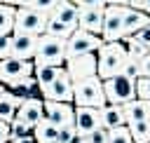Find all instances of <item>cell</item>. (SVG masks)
Listing matches in <instances>:
<instances>
[{
  "label": "cell",
  "instance_id": "13",
  "mask_svg": "<svg viewBox=\"0 0 150 143\" xmlns=\"http://www.w3.org/2000/svg\"><path fill=\"white\" fill-rule=\"evenodd\" d=\"M73 127H75L77 136H87V134L96 131L101 127V113H98V108H75Z\"/></svg>",
  "mask_w": 150,
  "mask_h": 143
},
{
  "label": "cell",
  "instance_id": "28",
  "mask_svg": "<svg viewBox=\"0 0 150 143\" xmlns=\"http://www.w3.org/2000/svg\"><path fill=\"white\" fill-rule=\"evenodd\" d=\"M30 127L28 124H23V122H19V120H12L9 122V138H21V136H30Z\"/></svg>",
  "mask_w": 150,
  "mask_h": 143
},
{
  "label": "cell",
  "instance_id": "19",
  "mask_svg": "<svg viewBox=\"0 0 150 143\" xmlns=\"http://www.w3.org/2000/svg\"><path fill=\"white\" fill-rule=\"evenodd\" d=\"M9 94H12L19 103H23V101L38 98V94H40V84H38V82H35V77L30 75V77H26V80L16 82L14 87H9Z\"/></svg>",
  "mask_w": 150,
  "mask_h": 143
},
{
  "label": "cell",
  "instance_id": "5",
  "mask_svg": "<svg viewBox=\"0 0 150 143\" xmlns=\"http://www.w3.org/2000/svg\"><path fill=\"white\" fill-rule=\"evenodd\" d=\"M73 103H75V108H98L101 110L105 105L101 80L94 75V77L73 82Z\"/></svg>",
  "mask_w": 150,
  "mask_h": 143
},
{
  "label": "cell",
  "instance_id": "14",
  "mask_svg": "<svg viewBox=\"0 0 150 143\" xmlns=\"http://www.w3.org/2000/svg\"><path fill=\"white\" fill-rule=\"evenodd\" d=\"M40 35H28V33H12V59L19 61H30L35 56Z\"/></svg>",
  "mask_w": 150,
  "mask_h": 143
},
{
  "label": "cell",
  "instance_id": "10",
  "mask_svg": "<svg viewBox=\"0 0 150 143\" xmlns=\"http://www.w3.org/2000/svg\"><path fill=\"white\" fill-rule=\"evenodd\" d=\"M45 96V101H54V103H73V80L68 77V73L61 68L56 80L40 91Z\"/></svg>",
  "mask_w": 150,
  "mask_h": 143
},
{
  "label": "cell",
  "instance_id": "1",
  "mask_svg": "<svg viewBox=\"0 0 150 143\" xmlns=\"http://www.w3.org/2000/svg\"><path fill=\"white\" fill-rule=\"evenodd\" d=\"M127 63V49L122 42H103L96 52V77L103 82L117 73H122Z\"/></svg>",
  "mask_w": 150,
  "mask_h": 143
},
{
  "label": "cell",
  "instance_id": "29",
  "mask_svg": "<svg viewBox=\"0 0 150 143\" xmlns=\"http://www.w3.org/2000/svg\"><path fill=\"white\" fill-rule=\"evenodd\" d=\"M143 77V80H150V54H145L143 59L136 61V80Z\"/></svg>",
  "mask_w": 150,
  "mask_h": 143
},
{
  "label": "cell",
  "instance_id": "21",
  "mask_svg": "<svg viewBox=\"0 0 150 143\" xmlns=\"http://www.w3.org/2000/svg\"><path fill=\"white\" fill-rule=\"evenodd\" d=\"M30 136L35 138V143H56L59 141V129L54 124H49L47 120H42V122H38L33 127Z\"/></svg>",
  "mask_w": 150,
  "mask_h": 143
},
{
  "label": "cell",
  "instance_id": "30",
  "mask_svg": "<svg viewBox=\"0 0 150 143\" xmlns=\"http://www.w3.org/2000/svg\"><path fill=\"white\" fill-rule=\"evenodd\" d=\"M82 141H84V143H108V129L98 127L96 131H91V134L82 136Z\"/></svg>",
  "mask_w": 150,
  "mask_h": 143
},
{
  "label": "cell",
  "instance_id": "15",
  "mask_svg": "<svg viewBox=\"0 0 150 143\" xmlns=\"http://www.w3.org/2000/svg\"><path fill=\"white\" fill-rule=\"evenodd\" d=\"M14 120H19V122H23V124H28V127L33 129L38 122H42V120H45L42 101H40V98H30V101L19 103V110H16Z\"/></svg>",
  "mask_w": 150,
  "mask_h": 143
},
{
  "label": "cell",
  "instance_id": "18",
  "mask_svg": "<svg viewBox=\"0 0 150 143\" xmlns=\"http://www.w3.org/2000/svg\"><path fill=\"white\" fill-rule=\"evenodd\" d=\"M77 9H75V5L73 2H68V0H59V5H56V9H54V14L52 16H47V19H56L59 23H63V26H68L70 30H77Z\"/></svg>",
  "mask_w": 150,
  "mask_h": 143
},
{
  "label": "cell",
  "instance_id": "20",
  "mask_svg": "<svg viewBox=\"0 0 150 143\" xmlns=\"http://www.w3.org/2000/svg\"><path fill=\"white\" fill-rule=\"evenodd\" d=\"M101 127L103 129H117V127H127V122H124V110H122V105H103L101 110Z\"/></svg>",
  "mask_w": 150,
  "mask_h": 143
},
{
  "label": "cell",
  "instance_id": "23",
  "mask_svg": "<svg viewBox=\"0 0 150 143\" xmlns=\"http://www.w3.org/2000/svg\"><path fill=\"white\" fill-rule=\"evenodd\" d=\"M127 129H129L131 143H150V120L127 124Z\"/></svg>",
  "mask_w": 150,
  "mask_h": 143
},
{
  "label": "cell",
  "instance_id": "27",
  "mask_svg": "<svg viewBox=\"0 0 150 143\" xmlns=\"http://www.w3.org/2000/svg\"><path fill=\"white\" fill-rule=\"evenodd\" d=\"M108 143H131L129 129H127V127H117V129H110V131H108Z\"/></svg>",
  "mask_w": 150,
  "mask_h": 143
},
{
  "label": "cell",
  "instance_id": "12",
  "mask_svg": "<svg viewBox=\"0 0 150 143\" xmlns=\"http://www.w3.org/2000/svg\"><path fill=\"white\" fill-rule=\"evenodd\" d=\"M42 110H45V120L49 124H54L56 129L61 127H73L75 120V108L70 103H54V101H42Z\"/></svg>",
  "mask_w": 150,
  "mask_h": 143
},
{
  "label": "cell",
  "instance_id": "9",
  "mask_svg": "<svg viewBox=\"0 0 150 143\" xmlns=\"http://www.w3.org/2000/svg\"><path fill=\"white\" fill-rule=\"evenodd\" d=\"M101 45H103L101 38L89 35V33H82V30H73L70 38L66 40V59L82 56V54H96Z\"/></svg>",
  "mask_w": 150,
  "mask_h": 143
},
{
  "label": "cell",
  "instance_id": "6",
  "mask_svg": "<svg viewBox=\"0 0 150 143\" xmlns=\"http://www.w3.org/2000/svg\"><path fill=\"white\" fill-rule=\"evenodd\" d=\"M47 26V16L28 9V7H14V26L12 33H28V35H42Z\"/></svg>",
  "mask_w": 150,
  "mask_h": 143
},
{
  "label": "cell",
  "instance_id": "22",
  "mask_svg": "<svg viewBox=\"0 0 150 143\" xmlns=\"http://www.w3.org/2000/svg\"><path fill=\"white\" fill-rule=\"evenodd\" d=\"M16 110H19V101L5 89L2 94H0V122H12L14 120V115H16Z\"/></svg>",
  "mask_w": 150,
  "mask_h": 143
},
{
  "label": "cell",
  "instance_id": "3",
  "mask_svg": "<svg viewBox=\"0 0 150 143\" xmlns=\"http://www.w3.org/2000/svg\"><path fill=\"white\" fill-rule=\"evenodd\" d=\"M101 84H103V96H105L108 105H124L136 98V77L127 75V73H117V75L103 80Z\"/></svg>",
  "mask_w": 150,
  "mask_h": 143
},
{
  "label": "cell",
  "instance_id": "11",
  "mask_svg": "<svg viewBox=\"0 0 150 143\" xmlns=\"http://www.w3.org/2000/svg\"><path fill=\"white\" fill-rule=\"evenodd\" d=\"M68 77L73 82H80V80H87V77H94L96 75V54H82V56H73V59H66V68Z\"/></svg>",
  "mask_w": 150,
  "mask_h": 143
},
{
  "label": "cell",
  "instance_id": "17",
  "mask_svg": "<svg viewBox=\"0 0 150 143\" xmlns=\"http://www.w3.org/2000/svg\"><path fill=\"white\" fill-rule=\"evenodd\" d=\"M122 110H124V122H127V124H134V122L150 120V101L134 98V101L124 103V105H122Z\"/></svg>",
  "mask_w": 150,
  "mask_h": 143
},
{
  "label": "cell",
  "instance_id": "25",
  "mask_svg": "<svg viewBox=\"0 0 150 143\" xmlns=\"http://www.w3.org/2000/svg\"><path fill=\"white\" fill-rule=\"evenodd\" d=\"M12 26H14V7L0 2V35H9Z\"/></svg>",
  "mask_w": 150,
  "mask_h": 143
},
{
  "label": "cell",
  "instance_id": "2",
  "mask_svg": "<svg viewBox=\"0 0 150 143\" xmlns=\"http://www.w3.org/2000/svg\"><path fill=\"white\" fill-rule=\"evenodd\" d=\"M63 63H66V40L52 38V35H40L35 56H33V68H42V66L63 68Z\"/></svg>",
  "mask_w": 150,
  "mask_h": 143
},
{
  "label": "cell",
  "instance_id": "24",
  "mask_svg": "<svg viewBox=\"0 0 150 143\" xmlns=\"http://www.w3.org/2000/svg\"><path fill=\"white\" fill-rule=\"evenodd\" d=\"M59 70L61 68H54V66H42V68H33V77H35V82L40 84V91L42 89H47L54 80H56V75H59Z\"/></svg>",
  "mask_w": 150,
  "mask_h": 143
},
{
  "label": "cell",
  "instance_id": "32",
  "mask_svg": "<svg viewBox=\"0 0 150 143\" xmlns=\"http://www.w3.org/2000/svg\"><path fill=\"white\" fill-rule=\"evenodd\" d=\"M12 56V33L9 35H0V61Z\"/></svg>",
  "mask_w": 150,
  "mask_h": 143
},
{
  "label": "cell",
  "instance_id": "34",
  "mask_svg": "<svg viewBox=\"0 0 150 143\" xmlns=\"http://www.w3.org/2000/svg\"><path fill=\"white\" fill-rule=\"evenodd\" d=\"M75 136H77V134H75V127H61V129H59V141H56V143H70Z\"/></svg>",
  "mask_w": 150,
  "mask_h": 143
},
{
  "label": "cell",
  "instance_id": "35",
  "mask_svg": "<svg viewBox=\"0 0 150 143\" xmlns=\"http://www.w3.org/2000/svg\"><path fill=\"white\" fill-rule=\"evenodd\" d=\"M0 143H9V124L0 122Z\"/></svg>",
  "mask_w": 150,
  "mask_h": 143
},
{
  "label": "cell",
  "instance_id": "33",
  "mask_svg": "<svg viewBox=\"0 0 150 143\" xmlns=\"http://www.w3.org/2000/svg\"><path fill=\"white\" fill-rule=\"evenodd\" d=\"M134 40H136L138 45H143V47H145V49L150 52V23H148L145 28H141V30H138V33L134 35Z\"/></svg>",
  "mask_w": 150,
  "mask_h": 143
},
{
  "label": "cell",
  "instance_id": "26",
  "mask_svg": "<svg viewBox=\"0 0 150 143\" xmlns=\"http://www.w3.org/2000/svg\"><path fill=\"white\" fill-rule=\"evenodd\" d=\"M70 33H73V30H70L68 26L59 23L56 19H47V26H45V33H42V35H52V38H59V40H68Z\"/></svg>",
  "mask_w": 150,
  "mask_h": 143
},
{
  "label": "cell",
  "instance_id": "16",
  "mask_svg": "<svg viewBox=\"0 0 150 143\" xmlns=\"http://www.w3.org/2000/svg\"><path fill=\"white\" fill-rule=\"evenodd\" d=\"M150 23V19L143 14V12H136V9H127L124 7V16H122V38L120 40H129L134 38L141 28H145Z\"/></svg>",
  "mask_w": 150,
  "mask_h": 143
},
{
  "label": "cell",
  "instance_id": "31",
  "mask_svg": "<svg viewBox=\"0 0 150 143\" xmlns=\"http://www.w3.org/2000/svg\"><path fill=\"white\" fill-rule=\"evenodd\" d=\"M136 98L150 101V80H143V77L136 80Z\"/></svg>",
  "mask_w": 150,
  "mask_h": 143
},
{
  "label": "cell",
  "instance_id": "36",
  "mask_svg": "<svg viewBox=\"0 0 150 143\" xmlns=\"http://www.w3.org/2000/svg\"><path fill=\"white\" fill-rule=\"evenodd\" d=\"M9 143H35L33 136H21V138H9Z\"/></svg>",
  "mask_w": 150,
  "mask_h": 143
},
{
  "label": "cell",
  "instance_id": "37",
  "mask_svg": "<svg viewBox=\"0 0 150 143\" xmlns=\"http://www.w3.org/2000/svg\"><path fill=\"white\" fill-rule=\"evenodd\" d=\"M2 91H5V87H2V84H0V94H2Z\"/></svg>",
  "mask_w": 150,
  "mask_h": 143
},
{
  "label": "cell",
  "instance_id": "8",
  "mask_svg": "<svg viewBox=\"0 0 150 143\" xmlns=\"http://www.w3.org/2000/svg\"><path fill=\"white\" fill-rule=\"evenodd\" d=\"M33 75V61H19V59H2L0 61V84L14 87L16 82Z\"/></svg>",
  "mask_w": 150,
  "mask_h": 143
},
{
  "label": "cell",
  "instance_id": "4",
  "mask_svg": "<svg viewBox=\"0 0 150 143\" xmlns=\"http://www.w3.org/2000/svg\"><path fill=\"white\" fill-rule=\"evenodd\" d=\"M75 9H77V30L82 33H89V35H96L101 38V28H103V9L108 2H101V0H77L73 2Z\"/></svg>",
  "mask_w": 150,
  "mask_h": 143
},
{
  "label": "cell",
  "instance_id": "7",
  "mask_svg": "<svg viewBox=\"0 0 150 143\" xmlns=\"http://www.w3.org/2000/svg\"><path fill=\"white\" fill-rule=\"evenodd\" d=\"M122 16L124 7L120 2H108L103 9V28H101V40L103 42H120L122 38Z\"/></svg>",
  "mask_w": 150,
  "mask_h": 143
}]
</instances>
